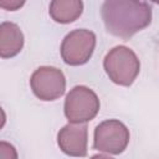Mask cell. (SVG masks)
Returning a JSON list of instances; mask_svg holds the SVG:
<instances>
[{"instance_id": "6da1fadb", "label": "cell", "mask_w": 159, "mask_h": 159, "mask_svg": "<svg viewBox=\"0 0 159 159\" xmlns=\"http://www.w3.org/2000/svg\"><path fill=\"white\" fill-rule=\"evenodd\" d=\"M107 31L120 39H130L152 22V6L145 1L106 0L101 7Z\"/></svg>"}, {"instance_id": "7a4b0ae2", "label": "cell", "mask_w": 159, "mask_h": 159, "mask_svg": "<svg viewBox=\"0 0 159 159\" xmlns=\"http://www.w3.org/2000/svg\"><path fill=\"white\" fill-rule=\"evenodd\" d=\"M103 68L113 83L129 87L139 75L140 61L132 48L118 45L107 52L103 60Z\"/></svg>"}, {"instance_id": "3957f363", "label": "cell", "mask_w": 159, "mask_h": 159, "mask_svg": "<svg viewBox=\"0 0 159 159\" xmlns=\"http://www.w3.org/2000/svg\"><path fill=\"white\" fill-rule=\"evenodd\" d=\"M99 107V98L93 89L75 86L65 98L63 113L70 123L82 124L92 120L98 114Z\"/></svg>"}, {"instance_id": "277c9868", "label": "cell", "mask_w": 159, "mask_h": 159, "mask_svg": "<svg viewBox=\"0 0 159 159\" xmlns=\"http://www.w3.org/2000/svg\"><path fill=\"white\" fill-rule=\"evenodd\" d=\"M130 134L127 125L119 119H107L101 122L93 133V148L96 150L118 155L129 144Z\"/></svg>"}, {"instance_id": "5b68a950", "label": "cell", "mask_w": 159, "mask_h": 159, "mask_svg": "<svg viewBox=\"0 0 159 159\" xmlns=\"http://www.w3.org/2000/svg\"><path fill=\"white\" fill-rule=\"evenodd\" d=\"M96 47V35L87 29L68 32L61 43V57L66 65L81 66L89 61Z\"/></svg>"}, {"instance_id": "8992f818", "label": "cell", "mask_w": 159, "mask_h": 159, "mask_svg": "<svg viewBox=\"0 0 159 159\" xmlns=\"http://www.w3.org/2000/svg\"><path fill=\"white\" fill-rule=\"evenodd\" d=\"M30 87L41 101H56L66 91V78L61 70L52 66H41L30 77Z\"/></svg>"}, {"instance_id": "52a82bcc", "label": "cell", "mask_w": 159, "mask_h": 159, "mask_svg": "<svg viewBox=\"0 0 159 159\" xmlns=\"http://www.w3.org/2000/svg\"><path fill=\"white\" fill-rule=\"evenodd\" d=\"M57 144L68 157L82 158L87 154L88 128L86 123H68L57 133Z\"/></svg>"}, {"instance_id": "ba28073f", "label": "cell", "mask_w": 159, "mask_h": 159, "mask_svg": "<svg viewBox=\"0 0 159 159\" xmlns=\"http://www.w3.org/2000/svg\"><path fill=\"white\" fill-rule=\"evenodd\" d=\"M24 34L21 29L9 21L0 25V56L1 58H11L19 55L24 47Z\"/></svg>"}, {"instance_id": "9c48e42d", "label": "cell", "mask_w": 159, "mask_h": 159, "mask_svg": "<svg viewBox=\"0 0 159 159\" xmlns=\"http://www.w3.org/2000/svg\"><path fill=\"white\" fill-rule=\"evenodd\" d=\"M82 12L83 2L81 0H53L48 7V14L52 20L63 25L76 21Z\"/></svg>"}, {"instance_id": "30bf717a", "label": "cell", "mask_w": 159, "mask_h": 159, "mask_svg": "<svg viewBox=\"0 0 159 159\" xmlns=\"http://www.w3.org/2000/svg\"><path fill=\"white\" fill-rule=\"evenodd\" d=\"M0 159H19L15 147L5 140L0 142Z\"/></svg>"}, {"instance_id": "8fae6325", "label": "cell", "mask_w": 159, "mask_h": 159, "mask_svg": "<svg viewBox=\"0 0 159 159\" xmlns=\"http://www.w3.org/2000/svg\"><path fill=\"white\" fill-rule=\"evenodd\" d=\"M24 5H25L24 0H1L0 1V6L9 11H15Z\"/></svg>"}, {"instance_id": "7c38bea8", "label": "cell", "mask_w": 159, "mask_h": 159, "mask_svg": "<svg viewBox=\"0 0 159 159\" xmlns=\"http://www.w3.org/2000/svg\"><path fill=\"white\" fill-rule=\"evenodd\" d=\"M89 159H114V158H112L109 155H104V154H94Z\"/></svg>"}]
</instances>
